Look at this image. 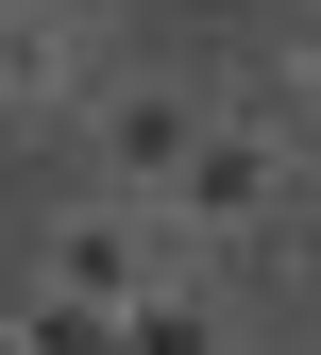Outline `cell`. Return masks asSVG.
<instances>
[{"label":"cell","mask_w":321,"mask_h":355,"mask_svg":"<svg viewBox=\"0 0 321 355\" xmlns=\"http://www.w3.org/2000/svg\"><path fill=\"white\" fill-rule=\"evenodd\" d=\"M169 271H186V237H169L135 187H85V203L34 220V288H51V304H135V288H169ZM203 271H220V254H203Z\"/></svg>","instance_id":"7a4b0ae2"},{"label":"cell","mask_w":321,"mask_h":355,"mask_svg":"<svg viewBox=\"0 0 321 355\" xmlns=\"http://www.w3.org/2000/svg\"><path fill=\"white\" fill-rule=\"evenodd\" d=\"M203 119H220L203 68H119V51H102V68H85V102L51 119V136H85V187H135V203H153L169 169H186Z\"/></svg>","instance_id":"6da1fadb"},{"label":"cell","mask_w":321,"mask_h":355,"mask_svg":"<svg viewBox=\"0 0 321 355\" xmlns=\"http://www.w3.org/2000/svg\"><path fill=\"white\" fill-rule=\"evenodd\" d=\"M237 355H321V322H288V338H237Z\"/></svg>","instance_id":"277c9868"},{"label":"cell","mask_w":321,"mask_h":355,"mask_svg":"<svg viewBox=\"0 0 321 355\" xmlns=\"http://www.w3.org/2000/svg\"><path fill=\"white\" fill-rule=\"evenodd\" d=\"M102 0H0V136H51L85 102V68H102Z\"/></svg>","instance_id":"3957f363"}]
</instances>
